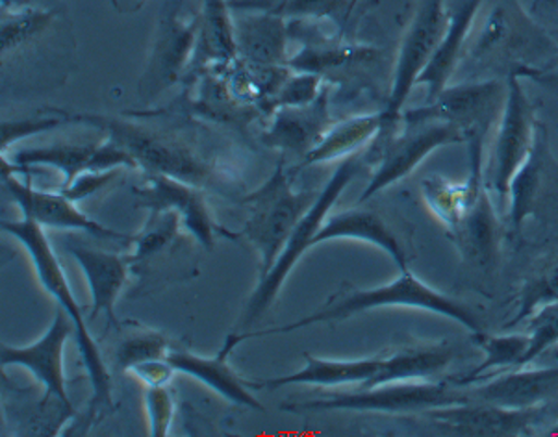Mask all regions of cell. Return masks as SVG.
Listing matches in <instances>:
<instances>
[{"label": "cell", "instance_id": "cell-4", "mask_svg": "<svg viewBox=\"0 0 558 437\" xmlns=\"http://www.w3.org/2000/svg\"><path fill=\"white\" fill-rule=\"evenodd\" d=\"M362 166H364V160L360 153L340 161L335 174L330 177L322 193L317 195L316 203L312 204L311 210L306 211V216L293 228V232L286 241L284 248L271 267V271L267 272L266 278H262L255 293L248 299L247 308H245L242 323H240V332H247L248 328L253 327L256 320L271 308V304L284 286L286 278L290 277V272L299 264V259L311 251L312 241L322 230L323 222L327 221L332 206L338 203L341 193L348 190V185L353 182L354 177L360 173Z\"/></svg>", "mask_w": 558, "mask_h": 437}, {"label": "cell", "instance_id": "cell-7", "mask_svg": "<svg viewBox=\"0 0 558 437\" xmlns=\"http://www.w3.org/2000/svg\"><path fill=\"white\" fill-rule=\"evenodd\" d=\"M470 401L468 391L444 383H391L362 388L353 393H336L325 399L288 404V412H369L425 413L435 408L453 406Z\"/></svg>", "mask_w": 558, "mask_h": 437}, {"label": "cell", "instance_id": "cell-8", "mask_svg": "<svg viewBox=\"0 0 558 437\" xmlns=\"http://www.w3.org/2000/svg\"><path fill=\"white\" fill-rule=\"evenodd\" d=\"M536 113L521 84L520 74H509L507 97L499 113V129L486 169V185L496 193L502 206L509 201L510 184L529 160L536 142Z\"/></svg>", "mask_w": 558, "mask_h": 437}, {"label": "cell", "instance_id": "cell-30", "mask_svg": "<svg viewBox=\"0 0 558 437\" xmlns=\"http://www.w3.org/2000/svg\"><path fill=\"white\" fill-rule=\"evenodd\" d=\"M97 145H50V147L26 148L15 156V169L26 171L34 166H47L63 174L62 190H68L82 173L92 169ZM10 169V166H8Z\"/></svg>", "mask_w": 558, "mask_h": 437}, {"label": "cell", "instance_id": "cell-22", "mask_svg": "<svg viewBox=\"0 0 558 437\" xmlns=\"http://www.w3.org/2000/svg\"><path fill=\"white\" fill-rule=\"evenodd\" d=\"M335 124V123H332ZM329 93L323 89L314 102L306 106H284L275 116V123L266 134V142L274 147L306 156L322 137L329 132Z\"/></svg>", "mask_w": 558, "mask_h": 437}, {"label": "cell", "instance_id": "cell-19", "mask_svg": "<svg viewBox=\"0 0 558 437\" xmlns=\"http://www.w3.org/2000/svg\"><path fill=\"white\" fill-rule=\"evenodd\" d=\"M306 365L292 375L269 378V380H245L248 389H282L286 386H317V388H340L349 384L366 386L383 367L385 354L364 360H323L304 354Z\"/></svg>", "mask_w": 558, "mask_h": 437}, {"label": "cell", "instance_id": "cell-27", "mask_svg": "<svg viewBox=\"0 0 558 437\" xmlns=\"http://www.w3.org/2000/svg\"><path fill=\"white\" fill-rule=\"evenodd\" d=\"M288 26L277 13L266 17H253L236 31L238 50L247 56L251 65L277 68L284 62Z\"/></svg>", "mask_w": 558, "mask_h": 437}, {"label": "cell", "instance_id": "cell-37", "mask_svg": "<svg viewBox=\"0 0 558 437\" xmlns=\"http://www.w3.org/2000/svg\"><path fill=\"white\" fill-rule=\"evenodd\" d=\"M118 174L119 169H113V171H99V173H97V171H86V173H82L73 184L69 185L68 190H62V193L65 197L78 203V201L92 197L94 193L99 192L105 185L110 184L112 180L118 179Z\"/></svg>", "mask_w": 558, "mask_h": 437}, {"label": "cell", "instance_id": "cell-40", "mask_svg": "<svg viewBox=\"0 0 558 437\" xmlns=\"http://www.w3.org/2000/svg\"><path fill=\"white\" fill-rule=\"evenodd\" d=\"M62 123L60 119H36V121H20V123L2 124V148L7 150L13 142L23 139V137L45 132V130L54 129Z\"/></svg>", "mask_w": 558, "mask_h": 437}, {"label": "cell", "instance_id": "cell-16", "mask_svg": "<svg viewBox=\"0 0 558 437\" xmlns=\"http://www.w3.org/2000/svg\"><path fill=\"white\" fill-rule=\"evenodd\" d=\"M483 4L484 0H446V32L427 68L417 78V86H427V102L436 99L451 84L457 69L464 62L468 41Z\"/></svg>", "mask_w": 558, "mask_h": 437}, {"label": "cell", "instance_id": "cell-2", "mask_svg": "<svg viewBox=\"0 0 558 437\" xmlns=\"http://www.w3.org/2000/svg\"><path fill=\"white\" fill-rule=\"evenodd\" d=\"M2 230L17 238L26 253L31 254V262L38 272L39 282L44 283V290L58 302L60 308L71 317L75 325L76 345L81 352L82 364L86 367L94 397L89 404V415L110 412L112 410V376L106 367L99 345L94 336L89 333L86 317L82 314L81 304L73 295L68 277L63 272L62 264L58 259L54 248L50 245L49 238L45 234V228L31 217H23L21 221H2Z\"/></svg>", "mask_w": 558, "mask_h": 437}, {"label": "cell", "instance_id": "cell-18", "mask_svg": "<svg viewBox=\"0 0 558 437\" xmlns=\"http://www.w3.org/2000/svg\"><path fill=\"white\" fill-rule=\"evenodd\" d=\"M68 248L76 264L81 265L89 286V295L94 301L92 317L105 314L108 327L119 330L121 325L116 315V304L129 278L131 262L119 254L106 253L94 246L69 245Z\"/></svg>", "mask_w": 558, "mask_h": 437}, {"label": "cell", "instance_id": "cell-1", "mask_svg": "<svg viewBox=\"0 0 558 437\" xmlns=\"http://www.w3.org/2000/svg\"><path fill=\"white\" fill-rule=\"evenodd\" d=\"M383 308L420 309V312H428V314L441 315L446 319L454 320V323H459L460 327L470 330V333L484 332L483 319L470 304L430 288L428 283L423 282L414 272L407 269V271H401L393 282L377 286L372 290L340 291L330 296L329 302L314 314L306 315L303 319L293 320L284 327L232 333L221 351L230 354L234 351V347L247 339L279 336V333L293 332V330H301V328L312 327V325L335 323V320L349 319L354 315Z\"/></svg>", "mask_w": 558, "mask_h": 437}, {"label": "cell", "instance_id": "cell-35", "mask_svg": "<svg viewBox=\"0 0 558 437\" xmlns=\"http://www.w3.org/2000/svg\"><path fill=\"white\" fill-rule=\"evenodd\" d=\"M145 410L149 420V432L153 437L168 436L174 417L173 393L168 386L147 388L145 391Z\"/></svg>", "mask_w": 558, "mask_h": 437}, {"label": "cell", "instance_id": "cell-26", "mask_svg": "<svg viewBox=\"0 0 558 437\" xmlns=\"http://www.w3.org/2000/svg\"><path fill=\"white\" fill-rule=\"evenodd\" d=\"M201 31L195 65L234 62L238 54L236 31L227 0H201Z\"/></svg>", "mask_w": 558, "mask_h": 437}, {"label": "cell", "instance_id": "cell-33", "mask_svg": "<svg viewBox=\"0 0 558 437\" xmlns=\"http://www.w3.org/2000/svg\"><path fill=\"white\" fill-rule=\"evenodd\" d=\"M523 325V330L531 336V347L520 367L533 364L536 357L558 345V301L534 312Z\"/></svg>", "mask_w": 558, "mask_h": 437}, {"label": "cell", "instance_id": "cell-13", "mask_svg": "<svg viewBox=\"0 0 558 437\" xmlns=\"http://www.w3.org/2000/svg\"><path fill=\"white\" fill-rule=\"evenodd\" d=\"M75 332L73 320L65 314V309L58 306L54 320L49 330L41 338L28 347H4L2 349V365H17L31 371L45 388L41 404H47L50 399L62 402L63 408L73 413V404L69 401L68 386H65V365H63V352L69 336Z\"/></svg>", "mask_w": 558, "mask_h": 437}, {"label": "cell", "instance_id": "cell-10", "mask_svg": "<svg viewBox=\"0 0 558 437\" xmlns=\"http://www.w3.org/2000/svg\"><path fill=\"white\" fill-rule=\"evenodd\" d=\"M465 132L451 123L425 121V123L404 124L401 136H391L383 145L379 169L373 174L366 190L360 197V204L366 203L399 180L414 173L417 166L427 160L438 148L465 142Z\"/></svg>", "mask_w": 558, "mask_h": 437}, {"label": "cell", "instance_id": "cell-14", "mask_svg": "<svg viewBox=\"0 0 558 437\" xmlns=\"http://www.w3.org/2000/svg\"><path fill=\"white\" fill-rule=\"evenodd\" d=\"M137 206L147 208L150 216H160L163 211H174L180 217L187 232L206 248L214 246L216 234H227L223 228L214 221L205 195L197 185L187 184L182 180L171 179L166 174H150L149 184L142 190H134Z\"/></svg>", "mask_w": 558, "mask_h": 437}, {"label": "cell", "instance_id": "cell-15", "mask_svg": "<svg viewBox=\"0 0 558 437\" xmlns=\"http://www.w3.org/2000/svg\"><path fill=\"white\" fill-rule=\"evenodd\" d=\"M4 185L10 197L23 211V217H31L32 221L38 222L44 228L81 230L95 238L110 241H129V243L136 241L134 235L121 234L112 228L94 221L92 217H87L84 211L76 208L75 201L65 197L63 193L41 192L36 190L28 180L21 182L20 179L12 177V173L4 174Z\"/></svg>", "mask_w": 558, "mask_h": 437}, {"label": "cell", "instance_id": "cell-20", "mask_svg": "<svg viewBox=\"0 0 558 437\" xmlns=\"http://www.w3.org/2000/svg\"><path fill=\"white\" fill-rule=\"evenodd\" d=\"M449 234L465 262L477 265L478 269H490L497 264L501 248V224L497 219L488 185H484L478 192L477 198L468 208L459 224L449 230Z\"/></svg>", "mask_w": 558, "mask_h": 437}, {"label": "cell", "instance_id": "cell-29", "mask_svg": "<svg viewBox=\"0 0 558 437\" xmlns=\"http://www.w3.org/2000/svg\"><path fill=\"white\" fill-rule=\"evenodd\" d=\"M472 341L484 352V362L470 371L464 378H459V386H475L483 380L486 373H501L510 367H520L521 360L525 357L531 347V336L525 330L501 336H492L484 330L472 333Z\"/></svg>", "mask_w": 558, "mask_h": 437}, {"label": "cell", "instance_id": "cell-11", "mask_svg": "<svg viewBox=\"0 0 558 437\" xmlns=\"http://www.w3.org/2000/svg\"><path fill=\"white\" fill-rule=\"evenodd\" d=\"M179 2H171L161 15L156 32L155 49L140 89L143 95L156 97L173 86L186 71L190 56L195 54L199 41L201 15H186Z\"/></svg>", "mask_w": 558, "mask_h": 437}, {"label": "cell", "instance_id": "cell-28", "mask_svg": "<svg viewBox=\"0 0 558 437\" xmlns=\"http://www.w3.org/2000/svg\"><path fill=\"white\" fill-rule=\"evenodd\" d=\"M546 130L542 124L536 129V142L529 160L523 163L512 184H510L509 221L514 230H520L521 224L527 221L538 203L539 187H542V171L546 166L547 139Z\"/></svg>", "mask_w": 558, "mask_h": 437}, {"label": "cell", "instance_id": "cell-9", "mask_svg": "<svg viewBox=\"0 0 558 437\" xmlns=\"http://www.w3.org/2000/svg\"><path fill=\"white\" fill-rule=\"evenodd\" d=\"M507 97V84L496 78L449 84L436 99L422 108L403 111L404 124L441 121L464 130L465 137L484 136L497 113H501Z\"/></svg>", "mask_w": 558, "mask_h": 437}, {"label": "cell", "instance_id": "cell-31", "mask_svg": "<svg viewBox=\"0 0 558 437\" xmlns=\"http://www.w3.org/2000/svg\"><path fill=\"white\" fill-rule=\"evenodd\" d=\"M558 301V256H555L551 264H547L536 277L531 278L520 296H518V308L512 319L505 325V330L509 328L520 327L521 323L544 308L547 304Z\"/></svg>", "mask_w": 558, "mask_h": 437}, {"label": "cell", "instance_id": "cell-5", "mask_svg": "<svg viewBox=\"0 0 558 437\" xmlns=\"http://www.w3.org/2000/svg\"><path fill=\"white\" fill-rule=\"evenodd\" d=\"M108 132L113 142L123 145L150 174H166L187 184L205 187L216 180L214 166L205 160L195 148L179 137L166 132H156L149 126L118 118H82Z\"/></svg>", "mask_w": 558, "mask_h": 437}, {"label": "cell", "instance_id": "cell-21", "mask_svg": "<svg viewBox=\"0 0 558 437\" xmlns=\"http://www.w3.org/2000/svg\"><path fill=\"white\" fill-rule=\"evenodd\" d=\"M459 351L449 341H430L404 345L386 352L383 367L362 388H375L391 383H428L453 364Z\"/></svg>", "mask_w": 558, "mask_h": 437}, {"label": "cell", "instance_id": "cell-32", "mask_svg": "<svg viewBox=\"0 0 558 437\" xmlns=\"http://www.w3.org/2000/svg\"><path fill=\"white\" fill-rule=\"evenodd\" d=\"M171 345L163 333L155 330H140L124 338L119 345L116 362L119 369L129 371L132 365L142 364L147 360H158V357H168Z\"/></svg>", "mask_w": 558, "mask_h": 437}, {"label": "cell", "instance_id": "cell-38", "mask_svg": "<svg viewBox=\"0 0 558 437\" xmlns=\"http://www.w3.org/2000/svg\"><path fill=\"white\" fill-rule=\"evenodd\" d=\"M129 373L137 376L147 388H158V386H168L177 369L169 364L168 357H158V360H147L142 364L132 365Z\"/></svg>", "mask_w": 558, "mask_h": 437}, {"label": "cell", "instance_id": "cell-36", "mask_svg": "<svg viewBox=\"0 0 558 437\" xmlns=\"http://www.w3.org/2000/svg\"><path fill=\"white\" fill-rule=\"evenodd\" d=\"M279 99L274 105L284 106H306L322 95V76L317 73H304L293 76L280 87Z\"/></svg>", "mask_w": 558, "mask_h": 437}, {"label": "cell", "instance_id": "cell-12", "mask_svg": "<svg viewBox=\"0 0 558 437\" xmlns=\"http://www.w3.org/2000/svg\"><path fill=\"white\" fill-rule=\"evenodd\" d=\"M549 404L512 410L486 402L470 401L453 406L435 408L422 413L453 436H531L546 420Z\"/></svg>", "mask_w": 558, "mask_h": 437}, {"label": "cell", "instance_id": "cell-3", "mask_svg": "<svg viewBox=\"0 0 558 437\" xmlns=\"http://www.w3.org/2000/svg\"><path fill=\"white\" fill-rule=\"evenodd\" d=\"M316 198L317 193L293 190L282 161L258 192L243 198V204L251 206V216L240 235L260 254V280L271 271L293 228L311 210Z\"/></svg>", "mask_w": 558, "mask_h": 437}, {"label": "cell", "instance_id": "cell-6", "mask_svg": "<svg viewBox=\"0 0 558 437\" xmlns=\"http://www.w3.org/2000/svg\"><path fill=\"white\" fill-rule=\"evenodd\" d=\"M446 0H420L416 13L404 32L403 41L399 45L390 97L385 110H380V147L396 134L399 121L403 118L404 102L409 99L410 92L417 86L420 74L425 71L435 54L436 47L446 32Z\"/></svg>", "mask_w": 558, "mask_h": 437}, {"label": "cell", "instance_id": "cell-23", "mask_svg": "<svg viewBox=\"0 0 558 437\" xmlns=\"http://www.w3.org/2000/svg\"><path fill=\"white\" fill-rule=\"evenodd\" d=\"M336 240L364 241L369 245L379 246L380 251H385L393 259V264L398 265L399 272L409 269V256H407L403 243L398 240V235L391 232L379 214L367 210H349L341 211L330 219L327 217V221L323 222L322 230L312 241V248L322 245L325 241Z\"/></svg>", "mask_w": 558, "mask_h": 437}, {"label": "cell", "instance_id": "cell-25", "mask_svg": "<svg viewBox=\"0 0 558 437\" xmlns=\"http://www.w3.org/2000/svg\"><path fill=\"white\" fill-rule=\"evenodd\" d=\"M383 129V118L379 113L356 116L330 126L322 142L312 148L303 158V166L329 163V161L345 160L349 156L359 155L360 148L377 139Z\"/></svg>", "mask_w": 558, "mask_h": 437}, {"label": "cell", "instance_id": "cell-34", "mask_svg": "<svg viewBox=\"0 0 558 437\" xmlns=\"http://www.w3.org/2000/svg\"><path fill=\"white\" fill-rule=\"evenodd\" d=\"M52 13L41 12V10H20V12H10L4 15L2 21V52H12L21 45L26 44L28 39L38 36L49 26Z\"/></svg>", "mask_w": 558, "mask_h": 437}, {"label": "cell", "instance_id": "cell-41", "mask_svg": "<svg viewBox=\"0 0 558 437\" xmlns=\"http://www.w3.org/2000/svg\"><path fill=\"white\" fill-rule=\"evenodd\" d=\"M533 17L551 37L558 56V0H533Z\"/></svg>", "mask_w": 558, "mask_h": 437}, {"label": "cell", "instance_id": "cell-42", "mask_svg": "<svg viewBox=\"0 0 558 437\" xmlns=\"http://www.w3.org/2000/svg\"><path fill=\"white\" fill-rule=\"evenodd\" d=\"M112 2L119 12H134V10L142 7L145 0H112Z\"/></svg>", "mask_w": 558, "mask_h": 437}, {"label": "cell", "instance_id": "cell-39", "mask_svg": "<svg viewBox=\"0 0 558 437\" xmlns=\"http://www.w3.org/2000/svg\"><path fill=\"white\" fill-rule=\"evenodd\" d=\"M343 0H288L284 7L277 10V15H314V17H323V15H338L340 13Z\"/></svg>", "mask_w": 558, "mask_h": 437}, {"label": "cell", "instance_id": "cell-43", "mask_svg": "<svg viewBox=\"0 0 558 437\" xmlns=\"http://www.w3.org/2000/svg\"><path fill=\"white\" fill-rule=\"evenodd\" d=\"M549 434H551V436H558V425L553 426L551 430H549Z\"/></svg>", "mask_w": 558, "mask_h": 437}, {"label": "cell", "instance_id": "cell-24", "mask_svg": "<svg viewBox=\"0 0 558 437\" xmlns=\"http://www.w3.org/2000/svg\"><path fill=\"white\" fill-rule=\"evenodd\" d=\"M229 356L230 354H225V352H219L216 357L197 356L193 352L171 347L168 360L169 364L173 365L179 373L199 380L208 388L214 389L216 393L221 394L227 401L240 404V406L253 408V410H264L260 401L251 393L245 380L230 367Z\"/></svg>", "mask_w": 558, "mask_h": 437}, {"label": "cell", "instance_id": "cell-17", "mask_svg": "<svg viewBox=\"0 0 558 437\" xmlns=\"http://www.w3.org/2000/svg\"><path fill=\"white\" fill-rule=\"evenodd\" d=\"M518 371H501L494 378L475 384L468 394L472 401L496 404V406L527 410V408L551 404L558 399V367Z\"/></svg>", "mask_w": 558, "mask_h": 437}]
</instances>
